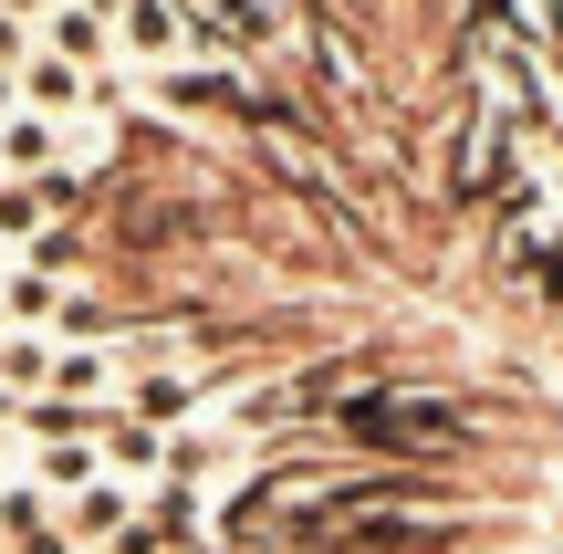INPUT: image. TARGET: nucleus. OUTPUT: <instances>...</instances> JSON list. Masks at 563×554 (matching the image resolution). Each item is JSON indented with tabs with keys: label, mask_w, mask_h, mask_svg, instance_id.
<instances>
[{
	"label": "nucleus",
	"mask_w": 563,
	"mask_h": 554,
	"mask_svg": "<svg viewBox=\"0 0 563 554\" xmlns=\"http://www.w3.org/2000/svg\"><path fill=\"white\" fill-rule=\"evenodd\" d=\"M157 95H167V105H188V116H230V105H251L230 63H220V74H178V63H167V74H157Z\"/></svg>",
	"instance_id": "obj_9"
},
{
	"label": "nucleus",
	"mask_w": 563,
	"mask_h": 554,
	"mask_svg": "<svg viewBox=\"0 0 563 554\" xmlns=\"http://www.w3.org/2000/svg\"><path fill=\"white\" fill-rule=\"evenodd\" d=\"M0 325H11V304H0Z\"/></svg>",
	"instance_id": "obj_16"
},
{
	"label": "nucleus",
	"mask_w": 563,
	"mask_h": 554,
	"mask_svg": "<svg viewBox=\"0 0 563 554\" xmlns=\"http://www.w3.org/2000/svg\"><path fill=\"white\" fill-rule=\"evenodd\" d=\"M125 346H53V377H42V398H63V409H95L104 388H115Z\"/></svg>",
	"instance_id": "obj_4"
},
{
	"label": "nucleus",
	"mask_w": 563,
	"mask_h": 554,
	"mask_svg": "<svg viewBox=\"0 0 563 554\" xmlns=\"http://www.w3.org/2000/svg\"><path fill=\"white\" fill-rule=\"evenodd\" d=\"M63 534L74 544H125L136 534V492H125V481H84V492L63 502Z\"/></svg>",
	"instance_id": "obj_3"
},
{
	"label": "nucleus",
	"mask_w": 563,
	"mask_h": 554,
	"mask_svg": "<svg viewBox=\"0 0 563 554\" xmlns=\"http://www.w3.org/2000/svg\"><path fill=\"white\" fill-rule=\"evenodd\" d=\"M344 439H365L386 460H449L470 439V409L439 388H365V398H344Z\"/></svg>",
	"instance_id": "obj_1"
},
{
	"label": "nucleus",
	"mask_w": 563,
	"mask_h": 554,
	"mask_svg": "<svg viewBox=\"0 0 563 554\" xmlns=\"http://www.w3.org/2000/svg\"><path fill=\"white\" fill-rule=\"evenodd\" d=\"M53 146H63V126L21 105V116L0 126V178H53Z\"/></svg>",
	"instance_id": "obj_7"
},
{
	"label": "nucleus",
	"mask_w": 563,
	"mask_h": 554,
	"mask_svg": "<svg viewBox=\"0 0 563 554\" xmlns=\"http://www.w3.org/2000/svg\"><path fill=\"white\" fill-rule=\"evenodd\" d=\"M11 116H21V74L0 63V126H11Z\"/></svg>",
	"instance_id": "obj_14"
},
{
	"label": "nucleus",
	"mask_w": 563,
	"mask_h": 554,
	"mask_svg": "<svg viewBox=\"0 0 563 554\" xmlns=\"http://www.w3.org/2000/svg\"><path fill=\"white\" fill-rule=\"evenodd\" d=\"M42 32H53V63H74V74L104 53V21L84 11V0H74V11H42Z\"/></svg>",
	"instance_id": "obj_11"
},
{
	"label": "nucleus",
	"mask_w": 563,
	"mask_h": 554,
	"mask_svg": "<svg viewBox=\"0 0 563 554\" xmlns=\"http://www.w3.org/2000/svg\"><path fill=\"white\" fill-rule=\"evenodd\" d=\"M209 21H220V53H272V42L292 32L282 0H209Z\"/></svg>",
	"instance_id": "obj_6"
},
{
	"label": "nucleus",
	"mask_w": 563,
	"mask_h": 554,
	"mask_svg": "<svg viewBox=\"0 0 563 554\" xmlns=\"http://www.w3.org/2000/svg\"><path fill=\"white\" fill-rule=\"evenodd\" d=\"M42 492H63V502H74L84 492V481H104V450H84V439H42Z\"/></svg>",
	"instance_id": "obj_10"
},
{
	"label": "nucleus",
	"mask_w": 563,
	"mask_h": 554,
	"mask_svg": "<svg viewBox=\"0 0 563 554\" xmlns=\"http://www.w3.org/2000/svg\"><path fill=\"white\" fill-rule=\"evenodd\" d=\"M74 199V178H0V241H42V220H53V209Z\"/></svg>",
	"instance_id": "obj_5"
},
{
	"label": "nucleus",
	"mask_w": 563,
	"mask_h": 554,
	"mask_svg": "<svg viewBox=\"0 0 563 554\" xmlns=\"http://www.w3.org/2000/svg\"><path fill=\"white\" fill-rule=\"evenodd\" d=\"M532 157H543V178H553V188H563V116H553V126H543V137H532Z\"/></svg>",
	"instance_id": "obj_13"
},
{
	"label": "nucleus",
	"mask_w": 563,
	"mask_h": 554,
	"mask_svg": "<svg viewBox=\"0 0 563 554\" xmlns=\"http://www.w3.org/2000/svg\"><path fill=\"white\" fill-rule=\"evenodd\" d=\"M84 95H95V84H84L74 63H53V53H42V63H21V105H32V116H53V126H63Z\"/></svg>",
	"instance_id": "obj_8"
},
{
	"label": "nucleus",
	"mask_w": 563,
	"mask_h": 554,
	"mask_svg": "<svg viewBox=\"0 0 563 554\" xmlns=\"http://www.w3.org/2000/svg\"><path fill=\"white\" fill-rule=\"evenodd\" d=\"M21 11H53V0H0V21H21Z\"/></svg>",
	"instance_id": "obj_15"
},
{
	"label": "nucleus",
	"mask_w": 563,
	"mask_h": 554,
	"mask_svg": "<svg viewBox=\"0 0 563 554\" xmlns=\"http://www.w3.org/2000/svg\"><path fill=\"white\" fill-rule=\"evenodd\" d=\"M470 32L501 53V42H532V21H522V0H470Z\"/></svg>",
	"instance_id": "obj_12"
},
{
	"label": "nucleus",
	"mask_w": 563,
	"mask_h": 554,
	"mask_svg": "<svg viewBox=\"0 0 563 554\" xmlns=\"http://www.w3.org/2000/svg\"><path fill=\"white\" fill-rule=\"evenodd\" d=\"M188 11H199V0H125L115 32H125V53H136V63H157V74H167V63L188 53Z\"/></svg>",
	"instance_id": "obj_2"
}]
</instances>
